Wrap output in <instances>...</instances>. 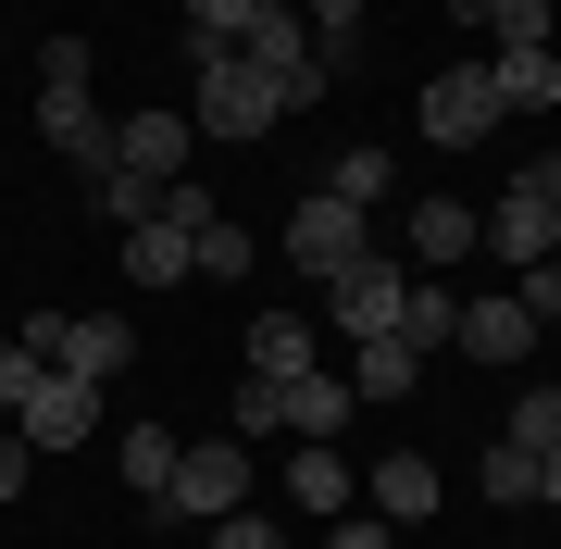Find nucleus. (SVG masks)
Masks as SVG:
<instances>
[{
    "label": "nucleus",
    "mask_w": 561,
    "mask_h": 549,
    "mask_svg": "<svg viewBox=\"0 0 561 549\" xmlns=\"http://www.w3.org/2000/svg\"><path fill=\"white\" fill-rule=\"evenodd\" d=\"M38 138L76 150L88 175L113 163V125H101V101H88V38H50V50H38Z\"/></svg>",
    "instance_id": "1"
},
{
    "label": "nucleus",
    "mask_w": 561,
    "mask_h": 549,
    "mask_svg": "<svg viewBox=\"0 0 561 549\" xmlns=\"http://www.w3.org/2000/svg\"><path fill=\"white\" fill-rule=\"evenodd\" d=\"M250 449L238 437H201V449H175V474H162V500L150 512H175V525H225V512H250Z\"/></svg>",
    "instance_id": "2"
},
{
    "label": "nucleus",
    "mask_w": 561,
    "mask_h": 549,
    "mask_svg": "<svg viewBox=\"0 0 561 549\" xmlns=\"http://www.w3.org/2000/svg\"><path fill=\"white\" fill-rule=\"evenodd\" d=\"M25 350L101 387V375H125V363H138V325H125V312H38V325H25Z\"/></svg>",
    "instance_id": "3"
},
{
    "label": "nucleus",
    "mask_w": 561,
    "mask_h": 549,
    "mask_svg": "<svg viewBox=\"0 0 561 549\" xmlns=\"http://www.w3.org/2000/svg\"><path fill=\"white\" fill-rule=\"evenodd\" d=\"M287 101H275V76H262L250 50H201V138H262Z\"/></svg>",
    "instance_id": "4"
},
{
    "label": "nucleus",
    "mask_w": 561,
    "mask_h": 549,
    "mask_svg": "<svg viewBox=\"0 0 561 549\" xmlns=\"http://www.w3.org/2000/svg\"><path fill=\"white\" fill-rule=\"evenodd\" d=\"M238 50L262 62V76H275V101H324V38H300V13H287V0H262Z\"/></svg>",
    "instance_id": "5"
},
{
    "label": "nucleus",
    "mask_w": 561,
    "mask_h": 549,
    "mask_svg": "<svg viewBox=\"0 0 561 549\" xmlns=\"http://www.w3.org/2000/svg\"><path fill=\"white\" fill-rule=\"evenodd\" d=\"M486 125H500V76H486V62H461V76L424 88V138H437V150H474Z\"/></svg>",
    "instance_id": "6"
},
{
    "label": "nucleus",
    "mask_w": 561,
    "mask_h": 549,
    "mask_svg": "<svg viewBox=\"0 0 561 549\" xmlns=\"http://www.w3.org/2000/svg\"><path fill=\"white\" fill-rule=\"evenodd\" d=\"M13 425H25V449H76L88 425H101V387H88V375H38V387H25V412H13Z\"/></svg>",
    "instance_id": "7"
},
{
    "label": "nucleus",
    "mask_w": 561,
    "mask_h": 549,
    "mask_svg": "<svg viewBox=\"0 0 561 549\" xmlns=\"http://www.w3.org/2000/svg\"><path fill=\"white\" fill-rule=\"evenodd\" d=\"M549 201H561V163H524L512 187H500V263H549Z\"/></svg>",
    "instance_id": "8"
},
{
    "label": "nucleus",
    "mask_w": 561,
    "mask_h": 549,
    "mask_svg": "<svg viewBox=\"0 0 561 549\" xmlns=\"http://www.w3.org/2000/svg\"><path fill=\"white\" fill-rule=\"evenodd\" d=\"M400 287H412V275H400V263H375V250L337 275V325H350V350H362V338H400Z\"/></svg>",
    "instance_id": "9"
},
{
    "label": "nucleus",
    "mask_w": 561,
    "mask_h": 549,
    "mask_svg": "<svg viewBox=\"0 0 561 549\" xmlns=\"http://www.w3.org/2000/svg\"><path fill=\"white\" fill-rule=\"evenodd\" d=\"M113 175L175 187V175H187V113H125V125H113Z\"/></svg>",
    "instance_id": "10"
},
{
    "label": "nucleus",
    "mask_w": 561,
    "mask_h": 549,
    "mask_svg": "<svg viewBox=\"0 0 561 549\" xmlns=\"http://www.w3.org/2000/svg\"><path fill=\"white\" fill-rule=\"evenodd\" d=\"M287 250H300L312 275H350V263H362V213H350V201H324V187H312V201L287 213Z\"/></svg>",
    "instance_id": "11"
},
{
    "label": "nucleus",
    "mask_w": 561,
    "mask_h": 549,
    "mask_svg": "<svg viewBox=\"0 0 561 549\" xmlns=\"http://www.w3.org/2000/svg\"><path fill=\"white\" fill-rule=\"evenodd\" d=\"M449 350H474V363H524V350H537V312H524L512 287H500V300H461V338H449Z\"/></svg>",
    "instance_id": "12"
},
{
    "label": "nucleus",
    "mask_w": 561,
    "mask_h": 549,
    "mask_svg": "<svg viewBox=\"0 0 561 549\" xmlns=\"http://www.w3.org/2000/svg\"><path fill=\"white\" fill-rule=\"evenodd\" d=\"M362 488H375V525H424V512H437V462L387 449V462H362Z\"/></svg>",
    "instance_id": "13"
},
{
    "label": "nucleus",
    "mask_w": 561,
    "mask_h": 549,
    "mask_svg": "<svg viewBox=\"0 0 561 549\" xmlns=\"http://www.w3.org/2000/svg\"><path fill=\"white\" fill-rule=\"evenodd\" d=\"M412 387H424V350H412V338H362V363H350V400H387V412H400Z\"/></svg>",
    "instance_id": "14"
},
{
    "label": "nucleus",
    "mask_w": 561,
    "mask_h": 549,
    "mask_svg": "<svg viewBox=\"0 0 561 549\" xmlns=\"http://www.w3.org/2000/svg\"><path fill=\"white\" fill-rule=\"evenodd\" d=\"M125 275H150V287H187V275H201V263H187V225H175V213L125 225Z\"/></svg>",
    "instance_id": "15"
},
{
    "label": "nucleus",
    "mask_w": 561,
    "mask_h": 549,
    "mask_svg": "<svg viewBox=\"0 0 561 549\" xmlns=\"http://www.w3.org/2000/svg\"><path fill=\"white\" fill-rule=\"evenodd\" d=\"M350 488H362V474L337 462V449H324V437H300V462H287V500H300V512H324V525H337V512H350Z\"/></svg>",
    "instance_id": "16"
},
{
    "label": "nucleus",
    "mask_w": 561,
    "mask_h": 549,
    "mask_svg": "<svg viewBox=\"0 0 561 549\" xmlns=\"http://www.w3.org/2000/svg\"><path fill=\"white\" fill-rule=\"evenodd\" d=\"M474 238H486V213H461V201H412V263H461Z\"/></svg>",
    "instance_id": "17"
},
{
    "label": "nucleus",
    "mask_w": 561,
    "mask_h": 549,
    "mask_svg": "<svg viewBox=\"0 0 561 549\" xmlns=\"http://www.w3.org/2000/svg\"><path fill=\"white\" fill-rule=\"evenodd\" d=\"M486 76H500V113H549L561 101V50H500Z\"/></svg>",
    "instance_id": "18"
},
{
    "label": "nucleus",
    "mask_w": 561,
    "mask_h": 549,
    "mask_svg": "<svg viewBox=\"0 0 561 549\" xmlns=\"http://www.w3.org/2000/svg\"><path fill=\"white\" fill-rule=\"evenodd\" d=\"M250 375H312V325L300 312H250Z\"/></svg>",
    "instance_id": "19"
},
{
    "label": "nucleus",
    "mask_w": 561,
    "mask_h": 549,
    "mask_svg": "<svg viewBox=\"0 0 561 549\" xmlns=\"http://www.w3.org/2000/svg\"><path fill=\"white\" fill-rule=\"evenodd\" d=\"M400 338H412V350H449V338H461V300H449L437 275H412V287H400Z\"/></svg>",
    "instance_id": "20"
},
{
    "label": "nucleus",
    "mask_w": 561,
    "mask_h": 549,
    "mask_svg": "<svg viewBox=\"0 0 561 549\" xmlns=\"http://www.w3.org/2000/svg\"><path fill=\"white\" fill-rule=\"evenodd\" d=\"M113 474H125L138 500H162V474H175V437H162V425H125V437H113Z\"/></svg>",
    "instance_id": "21"
},
{
    "label": "nucleus",
    "mask_w": 561,
    "mask_h": 549,
    "mask_svg": "<svg viewBox=\"0 0 561 549\" xmlns=\"http://www.w3.org/2000/svg\"><path fill=\"white\" fill-rule=\"evenodd\" d=\"M387 187H400V163H387V150H337V175H324V201H350V213H375Z\"/></svg>",
    "instance_id": "22"
},
{
    "label": "nucleus",
    "mask_w": 561,
    "mask_h": 549,
    "mask_svg": "<svg viewBox=\"0 0 561 549\" xmlns=\"http://www.w3.org/2000/svg\"><path fill=\"white\" fill-rule=\"evenodd\" d=\"M187 263H201V287H213V275H250V225L201 213V225H187Z\"/></svg>",
    "instance_id": "23"
},
{
    "label": "nucleus",
    "mask_w": 561,
    "mask_h": 549,
    "mask_svg": "<svg viewBox=\"0 0 561 549\" xmlns=\"http://www.w3.org/2000/svg\"><path fill=\"white\" fill-rule=\"evenodd\" d=\"M250 13H262V0H187V38H201V50H238Z\"/></svg>",
    "instance_id": "24"
},
{
    "label": "nucleus",
    "mask_w": 561,
    "mask_h": 549,
    "mask_svg": "<svg viewBox=\"0 0 561 549\" xmlns=\"http://www.w3.org/2000/svg\"><path fill=\"white\" fill-rule=\"evenodd\" d=\"M512 449H561V387H524L512 400Z\"/></svg>",
    "instance_id": "25"
},
{
    "label": "nucleus",
    "mask_w": 561,
    "mask_h": 549,
    "mask_svg": "<svg viewBox=\"0 0 561 549\" xmlns=\"http://www.w3.org/2000/svg\"><path fill=\"white\" fill-rule=\"evenodd\" d=\"M486 500H500V512H512V500H537V449H512V437L486 449Z\"/></svg>",
    "instance_id": "26"
},
{
    "label": "nucleus",
    "mask_w": 561,
    "mask_h": 549,
    "mask_svg": "<svg viewBox=\"0 0 561 549\" xmlns=\"http://www.w3.org/2000/svg\"><path fill=\"white\" fill-rule=\"evenodd\" d=\"M486 25H500V50H549V0H500Z\"/></svg>",
    "instance_id": "27"
},
{
    "label": "nucleus",
    "mask_w": 561,
    "mask_h": 549,
    "mask_svg": "<svg viewBox=\"0 0 561 549\" xmlns=\"http://www.w3.org/2000/svg\"><path fill=\"white\" fill-rule=\"evenodd\" d=\"M50 363H38V350H25V338H0V412H25V387H38Z\"/></svg>",
    "instance_id": "28"
},
{
    "label": "nucleus",
    "mask_w": 561,
    "mask_h": 549,
    "mask_svg": "<svg viewBox=\"0 0 561 549\" xmlns=\"http://www.w3.org/2000/svg\"><path fill=\"white\" fill-rule=\"evenodd\" d=\"M213 549H287V525H275V512H225Z\"/></svg>",
    "instance_id": "29"
},
{
    "label": "nucleus",
    "mask_w": 561,
    "mask_h": 549,
    "mask_svg": "<svg viewBox=\"0 0 561 549\" xmlns=\"http://www.w3.org/2000/svg\"><path fill=\"white\" fill-rule=\"evenodd\" d=\"M524 312H537V325H561V263H524V287H512Z\"/></svg>",
    "instance_id": "30"
},
{
    "label": "nucleus",
    "mask_w": 561,
    "mask_h": 549,
    "mask_svg": "<svg viewBox=\"0 0 561 549\" xmlns=\"http://www.w3.org/2000/svg\"><path fill=\"white\" fill-rule=\"evenodd\" d=\"M25 474H38V449H25V425H0V500H25Z\"/></svg>",
    "instance_id": "31"
},
{
    "label": "nucleus",
    "mask_w": 561,
    "mask_h": 549,
    "mask_svg": "<svg viewBox=\"0 0 561 549\" xmlns=\"http://www.w3.org/2000/svg\"><path fill=\"white\" fill-rule=\"evenodd\" d=\"M400 525H375V512H337V525H324V549H387Z\"/></svg>",
    "instance_id": "32"
},
{
    "label": "nucleus",
    "mask_w": 561,
    "mask_h": 549,
    "mask_svg": "<svg viewBox=\"0 0 561 549\" xmlns=\"http://www.w3.org/2000/svg\"><path fill=\"white\" fill-rule=\"evenodd\" d=\"M312 38H362V0H312Z\"/></svg>",
    "instance_id": "33"
},
{
    "label": "nucleus",
    "mask_w": 561,
    "mask_h": 549,
    "mask_svg": "<svg viewBox=\"0 0 561 549\" xmlns=\"http://www.w3.org/2000/svg\"><path fill=\"white\" fill-rule=\"evenodd\" d=\"M537 500H549V512H561V449H537Z\"/></svg>",
    "instance_id": "34"
},
{
    "label": "nucleus",
    "mask_w": 561,
    "mask_h": 549,
    "mask_svg": "<svg viewBox=\"0 0 561 549\" xmlns=\"http://www.w3.org/2000/svg\"><path fill=\"white\" fill-rule=\"evenodd\" d=\"M449 13H461V25H486V13H500V0H449Z\"/></svg>",
    "instance_id": "35"
},
{
    "label": "nucleus",
    "mask_w": 561,
    "mask_h": 549,
    "mask_svg": "<svg viewBox=\"0 0 561 549\" xmlns=\"http://www.w3.org/2000/svg\"><path fill=\"white\" fill-rule=\"evenodd\" d=\"M549 263H561V201H549Z\"/></svg>",
    "instance_id": "36"
}]
</instances>
